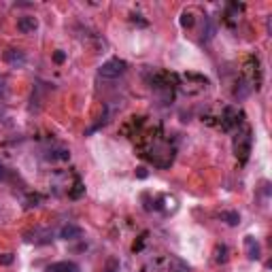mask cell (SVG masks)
I'll use <instances>...</instances> for the list:
<instances>
[{"mask_svg": "<svg viewBox=\"0 0 272 272\" xmlns=\"http://www.w3.org/2000/svg\"><path fill=\"white\" fill-rule=\"evenodd\" d=\"M251 130L249 128H242V132L236 134V139H234V153H236V158L240 164L249 160V153H251Z\"/></svg>", "mask_w": 272, "mask_h": 272, "instance_id": "cell-1", "label": "cell"}, {"mask_svg": "<svg viewBox=\"0 0 272 272\" xmlns=\"http://www.w3.org/2000/svg\"><path fill=\"white\" fill-rule=\"evenodd\" d=\"M125 70H128V64H125V60H121V58H111V60H106L104 64L100 66L98 75H100L102 79H119Z\"/></svg>", "mask_w": 272, "mask_h": 272, "instance_id": "cell-2", "label": "cell"}, {"mask_svg": "<svg viewBox=\"0 0 272 272\" xmlns=\"http://www.w3.org/2000/svg\"><path fill=\"white\" fill-rule=\"evenodd\" d=\"M238 108H234V106H225L223 108V115H221V125H223V130H232L234 125H238L240 119H238Z\"/></svg>", "mask_w": 272, "mask_h": 272, "instance_id": "cell-3", "label": "cell"}, {"mask_svg": "<svg viewBox=\"0 0 272 272\" xmlns=\"http://www.w3.org/2000/svg\"><path fill=\"white\" fill-rule=\"evenodd\" d=\"M5 62L13 68H24L26 66V53L20 49H7L5 51Z\"/></svg>", "mask_w": 272, "mask_h": 272, "instance_id": "cell-4", "label": "cell"}, {"mask_svg": "<svg viewBox=\"0 0 272 272\" xmlns=\"http://www.w3.org/2000/svg\"><path fill=\"white\" fill-rule=\"evenodd\" d=\"M17 30L22 34H32L39 30V22H36V17H32V15H24L17 20Z\"/></svg>", "mask_w": 272, "mask_h": 272, "instance_id": "cell-5", "label": "cell"}, {"mask_svg": "<svg viewBox=\"0 0 272 272\" xmlns=\"http://www.w3.org/2000/svg\"><path fill=\"white\" fill-rule=\"evenodd\" d=\"M244 251H247V257L251 261H257L261 257V249H259V242L253 238V236H244Z\"/></svg>", "mask_w": 272, "mask_h": 272, "instance_id": "cell-6", "label": "cell"}, {"mask_svg": "<svg viewBox=\"0 0 272 272\" xmlns=\"http://www.w3.org/2000/svg\"><path fill=\"white\" fill-rule=\"evenodd\" d=\"M81 236H83V230H81L79 225L68 223V225H64V228L60 230V238L62 240H79Z\"/></svg>", "mask_w": 272, "mask_h": 272, "instance_id": "cell-7", "label": "cell"}, {"mask_svg": "<svg viewBox=\"0 0 272 272\" xmlns=\"http://www.w3.org/2000/svg\"><path fill=\"white\" fill-rule=\"evenodd\" d=\"M49 272H79V266L72 261H60V264L49 266Z\"/></svg>", "mask_w": 272, "mask_h": 272, "instance_id": "cell-8", "label": "cell"}, {"mask_svg": "<svg viewBox=\"0 0 272 272\" xmlns=\"http://www.w3.org/2000/svg\"><path fill=\"white\" fill-rule=\"evenodd\" d=\"M219 217H221V221H225L228 225H238L240 223V215L236 211H223Z\"/></svg>", "mask_w": 272, "mask_h": 272, "instance_id": "cell-9", "label": "cell"}, {"mask_svg": "<svg viewBox=\"0 0 272 272\" xmlns=\"http://www.w3.org/2000/svg\"><path fill=\"white\" fill-rule=\"evenodd\" d=\"M215 261L217 264H225V261H228V247H225V244H219V247L215 249Z\"/></svg>", "mask_w": 272, "mask_h": 272, "instance_id": "cell-10", "label": "cell"}, {"mask_svg": "<svg viewBox=\"0 0 272 272\" xmlns=\"http://www.w3.org/2000/svg\"><path fill=\"white\" fill-rule=\"evenodd\" d=\"M181 26H185V28L194 26V15H192V11H185L183 15H181Z\"/></svg>", "mask_w": 272, "mask_h": 272, "instance_id": "cell-11", "label": "cell"}, {"mask_svg": "<svg viewBox=\"0 0 272 272\" xmlns=\"http://www.w3.org/2000/svg\"><path fill=\"white\" fill-rule=\"evenodd\" d=\"M83 192H85L83 183H81V181H77V183H75V189H70V192H68V196H70V198H79V196L83 194Z\"/></svg>", "mask_w": 272, "mask_h": 272, "instance_id": "cell-12", "label": "cell"}, {"mask_svg": "<svg viewBox=\"0 0 272 272\" xmlns=\"http://www.w3.org/2000/svg\"><path fill=\"white\" fill-rule=\"evenodd\" d=\"M13 264V255L11 253H0V266H9Z\"/></svg>", "mask_w": 272, "mask_h": 272, "instance_id": "cell-13", "label": "cell"}, {"mask_svg": "<svg viewBox=\"0 0 272 272\" xmlns=\"http://www.w3.org/2000/svg\"><path fill=\"white\" fill-rule=\"evenodd\" d=\"M117 270H119V261H117V259H111V261L106 264V272H117Z\"/></svg>", "mask_w": 272, "mask_h": 272, "instance_id": "cell-14", "label": "cell"}, {"mask_svg": "<svg viewBox=\"0 0 272 272\" xmlns=\"http://www.w3.org/2000/svg\"><path fill=\"white\" fill-rule=\"evenodd\" d=\"M64 51H56V56H53V60H56L58 62V64H62V62H64Z\"/></svg>", "mask_w": 272, "mask_h": 272, "instance_id": "cell-15", "label": "cell"}, {"mask_svg": "<svg viewBox=\"0 0 272 272\" xmlns=\"http://www.w3.org/2000/svg\"><path fill=\"white\" fill-rule=\"evenodd\" d=\"M3 94H5V77L0 75V96H3Z\"/></svg>", "mask_w": 272, "mask_h": 272, "instance_id": "cell-16", "label": "cell"}, {"mask_svg": "<svg viewBox=\"0 0 272 272\" xmlns=\"http://www.w3.org/2000/svg\"><path fill=\"white\" fill-rule=\"evenodd\" d=\"M3 177H5V166L0 164V179H3Z\"/></svg>", "mask_w": 272, "mask_h": 272, "instance_id": "cell-17", "label": "cell"}]
</instances>
